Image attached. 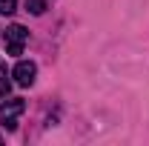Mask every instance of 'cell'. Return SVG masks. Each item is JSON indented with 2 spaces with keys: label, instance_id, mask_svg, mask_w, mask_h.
Segmentation results:
<instances>
[{
  "label": "cell",
  "instance_id": "1",
  "mask_svg": "<svg viewBox=\"0 0 149 146\" xmlns=\"http://www.w3.org/2000/svg\"><path fill=\"white\" fill-rule=\"evenodd\" d=\"M26 40H29V32H26L20 23H12V26L3 32V43H6V52H9V55H23Z\"/></svg>",
  "mask_w": 149,
  "mask_h": 146
},
{
  "label": "cell",
  "instance_id": "2",
  "mask_svg": "<svg viewBox=\"0 0 149 146\" xmlns=\"http://www.w3.org/2000/svg\"><path fill=\"white\" fill-rule=\"evenodd\" d=\"M26 109V103L20 100V97H15V100H6V103H0V123L9 129H17V115Z\"/></svg>",
  "mask_w": 149,
  "mask_h": 146
},
{
  "label": "cell",
  "instance_id": "3",
  "mask_svg": "<svg viewBox=\"0 0 149 146\" xmlns=\"http://www.w3.org/2000/svg\"><path fill=\"white\" fill-rule=\"evenodd\" d=\"M12 74H15V80H17L20 86H32V83H35V74H37V66L32 60H20Z\"/></svg>",
  "mask_w": 149,
  "mask_h": 146
},
{
  "label": "cell",
  "instance_id": "4",
  "mask_svg": "<svg viewBox=\"0 0 149 146\" xmlns=\"http://www.w3.org/2000/svg\"><path fill=\"white\" fill-rule=\"evenodd\" d=\"M12 72L6 69V63H0V97H6L9 95V89H12Z\"/></svg>",
  "mask_w": 149,
  "mask_h": 146
},
{
  "label": "cell",
  "instance_id": "5",
  "mask_svg": "<svg viewBox=\"0 0 149 146\" xmlns=\"http://www.w3.org/2000/svg\"><path fill=\"white\" fill-rule=\"evenodd\" d=\"M26 12H32V15H43V12H46V0H26Z\"/></svg>",
  "mask_w": 149,
  "mask_h": 146
},
{
  "label": "cell",
  "instance_id": "6",
  "mask_svg": "<svg viewBox=\"0 0 149 146\" xmlns=\"http://www.w3.org/2000/svg\"><path fill=\"white\" fill-rule=\"evenodd\" d=\"M17 9V0H0V15H12Z\"/></svg>",
  "mask_w": 149,
  "mask_h": 146
}]
</instances>
